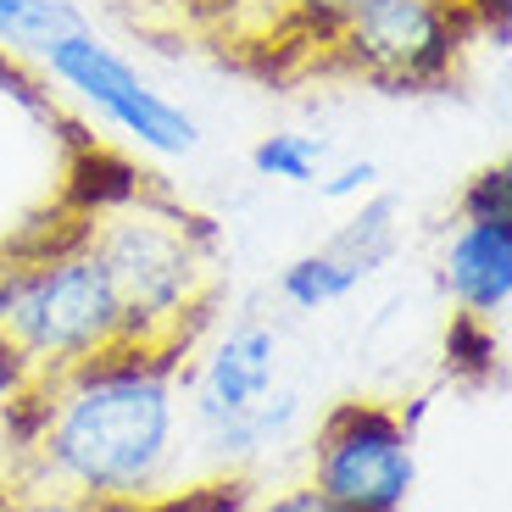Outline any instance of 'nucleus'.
<instances>
[{"instance_id":"obj_1","label":"nucleus","mask_w":512,"mask_h":512,"mask_svg":"<svg viewBox=\"0 0 512 512\" xmlns=\"http://www.w3.org/2000/svg\"><path fill=\"white\" fill-rule=\"evenodd\" d=\"M17 485L56 490L101 512L179 490L184 351L112 346L12 396Z\"/></svg>"},{"instance_id":"obj_2","label":"nucleus","mask_w":512,"mask_h":512,"mask_svg":"<svg viewBox=\"0 0 512 512\" xmlns=\"http://www.w3.org/2000/svg\"><path fill=\"white\" fill-rule=\"evenodd\" d=\"M78 229L112 273L128 346L190 351L218 301V256L206 223L156 190H123L95 201Z\"/></svg>"},{"instance_id":"obj_3","label":"nucleus","mask_w":512,"mask_h":512,"mask_svg":"<svg viewBox=\"0 0 512 512\" xmlns=\"http://www.w3.org/2000/svg\"><path fill=\"white\" fill-rule=\"evenodd\" d=\"M112 346H128L123 307L78 223L0 268V379L12 396Z\"/></svg>"},{"instance_id":"obj_4","label":"nucleus","mask_w":512,"mask_h":512,"mask_svg":"<svg viewBox=\"0 0 512 512\" xmlns=\"http://www.w3.org/2000/svg\"><path fill=\"white\" fill-rule=\"evenodd\" d=\"M39 73L67 101L84 106L95 123L112 128L117 140H128L140 156L184 162V156L201 151V117L184 101H173L134 56H123L90 23H78L67 39H56L51 51L39 56Z\"/></svg>"},{"instance_id":"obj_5","label":"nucleus","mask_w":512,"mask_h":512,"mask_svg":"<svg viewBox=\"0 0 512 512\" xmlns=\"http://www.w3.org/2000/svg\"><path fill=\"white\" fill-rule=\"evenodd\" d=\"M429 401H334L307 440V485L340 512H407L418 490V423Z\"/></svg>"},{"instance_id":"obj_6","label":"nucleus","mask_w":512,"mask_h":512,"mask_svg":"<svg viewBox=\"0 0 512 512\" xmlns=\"http://www.w3.org/2000/svg\"><path fill=\"white\" fill-rule=\"evenodd\" d=\"M474 45V17L462 0H362L329 39L340 73L396 95L440 90Z\"/></svg>"},{"instance_id":"obj_7","label":"nucleus","mask_w":512,"mask_h":512,"mask_svg":"<svg viewBox=\"0 0 512 512\" xmlns=\"http://www.w3.org/2000/svg\"><path fill=\"white\" fill-rule=\"evenodd\" d=\"M440 290L451 318L496 329L512 307V167L490 162L457 190V212L440 240Z\"/></svg>"},{"instance_id":"obj_8","label":"nucleus","mask_w":512,"mask_h":512,"mask_svg":"<svg viewBox=\"0 0 512 512\" xmlns=\"http://www.w3.org/2000/svg\"><path fill=\"white\" fill-rule=\"evenodd\" d=\"M284 373V334L268 318H234L229 329L201 351L195 368H184V401H190L195 440L218 435L229 423H240L251 407L279 390Z\"/></svg>"},{"instance_id":"obj_9","label":"nucleus","mask_w":512,"mask_h":512,"mask_svg":"<svg viewBox=\"0 0 512 512\" xmlns=\"http://www.w3.org/2000/svg\"><path fill=\"white\" fill-rule=\"evenodd\" d=\"M78 23H84L78 0H0V56L6 62H39Z\"/></svg>"},{"instance_id":"obj_10","label":"nucleus","mask_w":512,"mask_h":512,"mask_svg":"<svg viewBox=\"0 0 512 512\" xmlns=\"http://www.w3.org/2000/svg\"><path fill=\"white\" fill-rule=\"evenodd\" d=\"M329 140L307 134V128H273V134H256L251 145V173L284 190H312L318 173L329 167Z\"/></svg>"},{"instance_id":"obj_11","label":"nucleus","mask_w":512,"mask_h":512,"mask_svg":"<svg viewBox=\"0 0 512 512\" xmlns=\"http://www.w3.org/2000/svg\"><path fill=\"white\" fill-rule=\"evenodd\" d=\"M262 6L273 17V34H290L301 45L329 51V39L340 34V23L357 12L362 0H262Z\"/></svg>"},{"instance_id":"obj_12","label":"nucleus","mask_w":512,"mask_h":512,"mask_svg":"<svg viewBox=\"0 0 512 512\" xmlns=\"http://www.w3.org/2000/svg\"><path fill=\"white\" fill-rule=\"evenodd\" d=\"M134 512H245V479L240 474H212L190 490H167V496L140 501Z\"/></svg>"},{"instance_id":"obj_13","label":"nucleus","mask_w":512,"mask_h":512,"mask_svg":"<svg viewBox=\"0 0 512 512\" xmlns=\"http://www.w3.org/2000/svg\"><path fill=\"white\" fill-rule=\"evenodd\" d=\"M312 190H318V201H329V206H357L362 195L384 190V167L373 162V156H346V162L329 156V167L318 173Z\"/></svg>"},{"instance_id":"obj_14","label":"nucleus","mask_w":512,"mask_h":512,"mask_svg":"<svg viewBox=\"0 0 512 512\" xmlns=\"http://www.w3.org/2000/svg\"><path fill=\"white\" fill-rule=\"evenodd\" d=\"M446 362L457 373H479V379H485V373L496 368V329H490V323L451 318V329H446Z\"/></svg>"},{"instance_id":"obj_15","label":"nucleus","mask_w":512,"mask_h":512,"mask_svg":"<svg viewBox=\"0 0 512 512\" xmlns=\"http://www.w3.org/2000/svg\"><path fill=\"white\" fill-rule=\"evenodd\" d=\"M0 512H101V507L56 496V490H34V485H0Z\"/></svg>"},{"instance_id":"obj_16","label":"nucleus","mask_w":512,"mask_h":512,"mask_svg":"<svg viewBox=\"0 0 512 512\" xmlns=\"http://www.w3.org/2000/svg\"><path fill=\"white\" fill-rule=\"evenodd\" d=\"M256 512H340L334 501H323L318 490L301 479V485H284V490H273L268 501H256Z\"/></svg>"}]
</instances>
